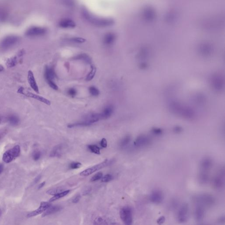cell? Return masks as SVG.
<instances>
[{
	"mask_svg": "<svg viewBox=\"0 0 225 225\" xmlns=\"http://www.w3.org/2000/svg\"><path fill=\"white\" fill-rule=\"evenodd\" d=\"M17 92L20 94L28 97L37 100L39 101L48 105H51V102L49 100L46 99L45 98L43 97L42 96H41L33 93L30 91H27L26 89H24L23 87H20V88H18L17 90Z\"/></svg>",
	"mask_w": 225,
	"mask_h": 225,
	"instance_id": "cell-7",
	"label": "cell"
},
{
	"mask_svg": "<svg viewBox=\"0 0 225 225\" xmlns=\"http://www.w3.org/2000/svg\"><path fill=\"white\" fill-rule=\"evenodd\" d=\"M46 32V30L45 28L34 26L28 29L26 31V34L29 37H36L45 35Z\"/></svg>",
	"mask_w": 225,
	"mask_h": 225,
	"instance_id": "cell-16",
	"label": "cell"
},
{
	"mask_svg": "<svg viewBox=\"0 0 225 225\" xmlns=\"http://www.w3.org/2000/svg\"><path fill=\"white\" fill-rule=\"evenodd\" d=\"M169 107L174 113L183 118L190 119L195 117V113L191 108L177 102L174 101L171 102L169 104Z\"/></svg>",
	"mask_w": 225,
	"mask_h": 225,
	"instance_id": "cell-1",
	"label": "cell"
},
{
	"mask_svg": "<svg viewBox=\"0 0 225 225\" xmlns=\"http://www.w3.org/2000/svg\"><path fill=\"white\" fill-rule=\"evenodd\" d=\"M102 177V173H98L95 174L92 177L91 179V182H95L96 181L99 180Z\"/></svg>",
	"mask_w": 225,
	"mask_h": 225,
	"instance_id": "cell-35",
	"label": "cell"
},
{
	"mask_svg": "<svg viewBox=\"0 0 225 225\" xmlns=\"http://www.w3.org/2000/svg\"><path fill=\"white\" fill-rule=\"evenodd\" d=\"M19 39L17 36L10 35L3 39L0 44V47L3 50H7L16 45Z\"/></svg>",
	"mask_w": 225,
	"mask_h": 225,
	"instance_id": "cell-10",
	"label": "cell"
},
{
	"mask_svg": "<svg viewBox=\"0 0 225 225\" xmlns=\"http://www.w3.org/2000/svg\"><path fill=\"white\" fill-rule=\"evenodd\" d=\"M151 142V139L149 136L145 135H140L134 141L133 146L136 149L143 148L150 145Z\"/></svg>",
	"mask_w": 225,
	"mask_h": 225,
	"instance_id": "cell-8",
	"label": "cell"
},
{
	"mask_svg": "<svg viewBox=\"0 0 225 225\" xmlns=\"http://www.w3.org/2000/svg\"><path fill=\"white\" fill-rule=\"evenodd\" d=\"M63 189L62 188H55L49 190L47 191V193L51 195H55L63 191Z\"/></svg>",
	"mask_w": 225,
	"mask_h": 225,
	"instance_id": "cell-32",
	"label": "cell"
},
{
	"mask_svg": "<svg viewBox=\"0 0 225 225\" xmlns=\"http://www.w3.org/2000/svg\"><path fill=\"white\" fill-rule=\"evenodd\" d=\"M61 209L62 207L60 206H51L45 212H44L42 217H45L49 215H52L56 212H59L61 210Z\"/></svg>",
	"mask_w": 225,
	"mask_h": 225,
	"instance_id": "cell-23",
	"label": "cell"
},
{
	"mask_svg": "<svg viewBox=\"0 0 225 225\" xmlns=\"http://www.w3.org/2000/svg\"><path fill=\"white\" fill-rule=\"evenodd\" d=\"M100 145L103 148H106L107 147V143L106 139L103 138L101 141Z\"/></svg>",
	"mask_w": 225,
	"mask_h": 225,
	"instance_id": "cell-42",
	"label": "cell"
},
{
	"mask_svg": "<svg viewBox=\"0 0 225 225\" xmlns=\"http://www.w3.org/2000/svg\"><path fill=\"white\" fill-rule=\"evenodd\" d=\"M25 54L23 50H21L14 56L8 59L6 62V65L8 68H12L16 66L19 62H21L22 57Z\"/></svg>",
	"mask_w": 225,
	"mask_h": 225,
	"instance_id": "cell-12",
	"label": "cell"
},
{
	"mask_svg": "<svg viewBox=\"0 0 225 225\" xmlns=\"http://www.w3.org/2000/svg\"><path fill=\"white\" fill-rule=\"evenodd\" d=\"M82 166V164L79 162H73L69 165V168L70 169H78L80 168Z\"/></svg>",
	"mask_w": 225,
	"mask_h": 225,
	"instance_id": "cell-39",
	"label": "cell"
},
{
	"mask_svg": "<svg viewBox=\"0 0 225 225\" xmlns=\"http://www.w3.org/2000/svg\"><path fill=\"white\" fill-rule=\"evenodd\" d=\"M149 200L154 204H160L164 199V196L162 192L159 190L153 191L149 196Z\"/></svg>",
	"mask_w": 225,
	"mask_h": 225,
	"instance_id": "cell-14",
	"label": "cell"
},
{
	"mask_svg": "<svg viewBox=\"0 0 225 225\" xmlns=\"http://www.w3.org/2000/svg\"><path fill=\"white\" fill-rule=\"evenodd\" d=\"M115 40V36L112 34H109L106 36L104 40V42L106 45H111L113 43Z\"/></svg>",
	"mask_w": 225,
	"mask_h": 225,
	"instance_id": "cell-30",
	"label": "cell"
},
{
	"mask_svg": "<svg viewBox=\"0 0 225 225\" xmlns=\"http://www.w3.org/2000/svg\"><path fill=\"white\" fill-rule=\"evenodd\" d=\"M7 121L11 125L16 126L20 122L19 117L15 114H10L7 117Z\"/></svg>",
	"mask_w": 225,
	"mask_h": 225,
	"instance_id": "cell-26",
	"label": "cell"
},
{
	"mask_svg": "<svg viewBox=\"0 0 225 225\" xmlns=\"http://www.w3.org/2000/svg\"><path fill=\"white\" fill-rule=\"evenodd\" d=\"M174 132H175V133H180L181 132L182 129L181 128H180V127H176V128L174 129Z\"/></svg>",
	"mask_w": 225,
	"mask_h": 225,
	"instance_id": "cell-48",
	"label": "cell"
},
{
	"mask_svg": "<svg viewBox=\"0 0 225 225\" xmlns=\"http://www.w3.org/2000/svg\"><path fill=\"white\" fill-rule=\"evenodd\" d=\"M4 70V67L2 64H0V72H2Z\"/></svg>",
	"mask_w": 225,
	"mask_h": 225,
	"instance_id": "cell-51",
	"label": "cell"
},
{
	"mask_svg": "<svg viewBox=\"0 0 225 225\" xmlns=\"http://www.w3.org/2000/svg\"><path fill=\"white\" fill-rule=\"evenodd\" d=\"M120 215L121 220L125 224H132L133 222V211L130 207L126 206L121 208Z\"/></svg>",
	"mask_w": 225,
	"mask_h": 225,
	"instance_id": "cell-9",
	"label": "cell"
},
{
	"mask_svg": "<svg viewBox=\"0 0 225 225\" xmlns=\"http://www.w3.org/2000/svg\"><path fill=\"white\" fill-rule=\"evenodd\" d=\"M165 217L162 216V217H160L159 219L157 220V223L158 224H162L164 222H165Z\"/></svg>",
	"mask_w": 225,
	"mask_h": 225,
	"instance_id": "cell-43",
	"label": "cell"
},
{
	"mask_svg": "<svg viewBox=\"0 0 225 225\" xmlns=\"http://www.w3.org/2000/svg\"><path fill=\"white\" fill-rule=\"evenodd\" d=\"M91 191V188L90 187L87 188L83 192V195H86L87 194H89Z\"/></svg>",
	"mask_w": 225,
	"mask_h": 225,
	"instance_id": "cell-46",
	"label": "cell"
},
{
	"mask_svg": "<svg viewBox=\"0 0 225 225\" xmlns=\"http://www.w3.org/2000/svg\"><path fill=\"white\" fill-rule=\"evenodd\" d=\"M4 170V166L2 164L0 163V174L2 173Z\"/></svg>",
	"mask_w": 225,
	"mask_h": 225,
	"instance_id": "cell-49",
	"label": "cell"
},
{
	"mask_svg": "<svg viewBox=\"0 0 225 225\" xmlns=\"http://www.w3.org/2000/svg\"><path fill=\"white\" fill-rule=\"evenodd\" d=\"M91 70L90 73L88 74L87 75L86 78V80L88 82L89 81H90L91 80H92L93 78H94L95 75L96 74V69L94 65H92L91 66Z\"/></svg>",
	"mask_w": 225,
	"mask_h": 225,
	"instance_id": "cell-31",
	"label": "cell"
},
{
	"mask_svg": "<svg viewBox=\"0 0 225 225\" xmlns=\"http://www.w3.org/2000/svg\"><path fill=\"white\" fill-rule=\"evenodd\" d=\"M60 26L62 27L65 28H73L75 26V24L74 22L69 20H64L60 22Z\"/></svg>",
	"mask_w": 225,
	"mask_h": 225,
	"instance_id": "cell-29",
	"label": "cell"
},
{
	"mask_svg": "<svg viewBox=\"0 0 225 225\" xmlns=\"http://www.w3.org/2000/svg\"><path fill=\"white\" fill-rule=\"evenodd\" d=\"M211 84L213 89L217 91L223 89L224 85V81L223 76L220 74H215L211 77Z\"/></svg>",
	"mask_w": 225,
	"mask_h": 225,
	"instance_id": "cell-11",
	"label": "cell"
},
{
	"mask_svg": "<svg viewBox=\"0 0 225 225\" xmlns=\"http://www.w3.org/2000/svg\"><path fill=\"white\" fill-rule=\"evenodd\" d=\"M72 40L74 42L78 43H83L85 42V39L81 38H75L72 39Z\"/></svg>",
	"mask_w": 225,
	"mask_h": 225,
	"instance_id": "cell-45",
	"label": "cell"
},
{
	"mask_svg": "<svg viewBox=\"0 0 225 225\" xmlns=\"http://www.w3.org/2000/svg\"><path fill=\"white\" fill-rule=\"evenodd\" d=\"M114 110V107L111 105L107 106L106 107H105L103 111L101 113L100 115L101 120L103 119H106L109 118L112 115Z\"/></svg>",
	"mask_w": 225,
	"mask_h": 225,
	"instance_id": "cell-21",
	"label": "cell"
},
{
	"mask_svg": "<svg viewBox=\"0 0 225 225\" xmlns=\"http://www.w3.org/2000/svg\"><path fill=\"white\" fill-rule=\"evenodd\" d=\"M189 217V207L186 203H184L180 207L177 214V219L180 223H185Z\"/></svg>",
	"mask_w": 225,
	"mask_h": 225,
	"instance_id": "cell-6",
	"label": "cell"
},
{
	"mask_svg": "<svg viewBox=\"0 0 225 225\" xmlns=\"http://www.w3.org/2000/svg\"><path fill=\"white\" fill-rule=\"evenodd\" d=\"M210 179V173L200 171L198 175V180L201 184H205L208 183Z\"/></svg>",
	"mask_w": 225,
	"mask_h": 225,
	"instance_id": "cell-22",
	"label": "cell"
},
{
	"mask_svg": "<svg viewBox=\"0 0 225 225\" xmlns=\"http://www.w3.org/2000/svg\"><path fill=\"white\" fill-rule=\"evenodd\" d=\"M81 196L80 195H77L75 197H74V199L72 200V202L74 203H77L80 201L81 199Z\"/></svg>",
	"mask_w": 225,
	"mask_h": 225,
	"instance_id": "cell-44",
	"label": "cell"
},
{
	"mask_svg": "<svg viewBox=\"0 0 225 225\" xmlns=\"http://www.w3.org/2000/svg\"><path fill=\"white\" fill-rule=\"evenodd\" d=\"M63 146L62 144L58 145L54 148L52 151L51 152L50 156L51 157H59L62 153Z\"/></svg>",
	"mask_w": 225,
	"mask_h": 225,
	"instance_id": "cell-24",
	"label": "cell"
},
{
	"mask_svg": "<svg viewBox=\"0 0 225 225\" xmlns=\"http://www.w3.org/2000/svg\"><path fill=\"white\" fill-rule=\"evenodd\" d=\"M7 13L3 9L0 8V20H4L6 18Z\"/></svg>",
	"mask_w": 225,
	"mask_h": 225,
	"instance_id": "cell-37",
	"label": "cell"
},
{
	"mask_svg": "<svg viewBox=\"0 0 225 225\" xmlns=\"http://www.w3.org/2000/svg\"><path fill=\"white\" fill-rule=\"evenodd\" d=\"M212 186L217 190H221L225 185L224 167H221L218 169L212 181Z\"/></svg>",
	"mask_w": 225,
	"mask_h": 225,
	"instance_id": "cell-3",
	"label": "cell"
},
{
	"mask_svg": "<svg viewBox=\"0 0 225 225\" xmlns=\"http://www.w3.org/2000/svg\"><path fill=\"white\" fill-rule=\"evenodd\" d=\"M88 148L93 153L96 154H100L99 148L97 146L95 145H89L88 146Z\"/></svg>",
	"mask_w": 225,
	"mask_h": 225,
	"instance_id": "cell-33",
	"label": "cell"
},
{
	"mask_svg": "<svg viewBox=\"0 0 225 225\" xmlns=\"http://www.w3.org/2000/svg\"><path fill=\"white\" fill-rule=\"evenodd\" d=\"M1 213H2V212H1V209H0V216H1Z\"/></svg>",
	"mask_w": 225,
	"mask_h": 225,
	"instance_id": "cell-52",
	"label": "cell"
},
{
	"mask_svg": "<svg viewBox=\"0 0 225 225\" xmlns=\"http://www.w3.org/2000/svg\"><path fill=\"white\" fill-rule=\"evenodd\" d=\"M41 156V152L39 151H36L33 153V158L35 161H37L40 159Z\"/></svg>",
	"mask_w": 225,
	"mask_h": 225,
	"instance_id": "cell-41",
	"label": "cell"
},
{
	"mask_svg": "<svg viewBox=\"0 0 225 225\" xmlns=\"http://www.w3.org/2000/svg\"><path fill=\"white\" fill-rule=\"evenodd\" d=\"M218 223H223L225 222V217H221L220 218H219L218 219Z\"/></svg>",
	"mask_w": 225,
	"mask_h": 225,
	"instance_id": "cell-47",
	"label": "cell"
},
{
	"mask_svg": "<svg viewBox=\"0 0 225 225\" xmlns=\"http://www.w3.org/2000/svg\"><path fill=\"white\" fill-rule=\"evenodd\" d=\"M20 152V149L19 146H15L4 153L2 157L3 160L5 163H10L19 156Z\"/></svg>",
	"mask_w": 225,
	"mask_h": 225,
	"instance_id": "cell-5",
	"label": "cell"
},
{
	"mask_svg": "<svg viewBox=\"0 0 225 225\" xmlns=\"http://www.w3.org/2000/svg\"><path fill=\"white\" fill-rule=\"evenodd\" d=\"M73 59L82 60L88 64H90L92 63V59L91 58L86 54H81L78 55L77 56L73 58Z\"/></svg>",
	"mask_w": 225,
	"mask_h": 225,
	"instance_id": "cell-25",
	"label": "cell"
},
{
	"mask_svg": "<svg viewBox=\"0 0 225 225\" xmlns=\"http://www.w3.org/2000/svg\"><path fill=\"white\" fill-rule=\"evenodd\" d=\"M116 223L110 218L105 217H99L96 218L94 222V225L115 224Z\"/></svg>",
	"mask_w": 225,
	"mask_h": 225,
	"instance_id": "cell-20",
	"label": "cell"
},
{
	"mask_svg": "<svg viewBox=\"0 0 225 225\" xmlns=\"http://www.w3.org/2000/svg\"><path fill=\"white\" fill-rule=\"evenodd\" d=\"M51 206V204L49 202H42L40 204V207L35 211L30 212L27 215V217L30 218V217H35L39 214H42L43 212H45Z\"/></svg>",
	"mask_w": 225,
	"mask_h": 225,
	"instance_id": "cell-17",
	"label": "cell"
},
{
	"mask_svg": "<svg viewBox=\"0 0 225 225\" xmlns=\"http://www.w3.org/2000/svg\"><path fill=\"white\" fill-rule=\"evenodd\" d=\"M112 176L109 174H107V175H105L103 177L102 179V182H103V183H107V182L110 181L111 180H112Z\"/></svg>",
	"mask_w": 225,
	"mask_h": 225,
	"instance_id": "cell-38",
	"label": "cell"
},
{
	"mask_svg": "<svg viewBox=\"0 0 225 225\" xmlns=\"http://www.w3.org/2000/svg\"><path fill=\"white\" fill-rule=\"evenodd\" d=\"M44 77L49 86L54 83L53 80L56 78V74L53 67L45 66L44 72Z\"/></svg>",
	"mask_w": 225,
	"mask_h": 225,
	"instance_id": "cell-13",
	"label": "cell"
},
{
	"mask_svg": "<svg viewBox=\"0 0 225 225\" xmlns=\"http://www.w3.org/2000/svg\"><path fill=\"white\" fill-rule=\"evenodd\" d=\"M193 200L196 204L201 205L204 208H211L216 203V199L214 196L209 193L196 195L193 197Z\"/></svg>",
	"mask_w": 225,
	"mask_h": 225,
	"instance_id": "cell-2",
	"label": "cell"
},
{
	"mask_svg": "<svg viewBox=\"0 0 225 225\" xmlns=\"http://www.w3.org/2000/svg\"><path fill=\"white\" fill-rule=\"evenodd\" d=\"M213 161L210 157H204L200 161V171L206 173H210L213 166Z\"/></svg>",
	"mask_w": 225,
	"mask_h": 225,
	"instance_id": "cell-15",
	"label": "cell"
},
{
	"mask_svg": "<svg viewBox=\"0 0 225 225\" xmlns=\"http://www.w3.org/2000/svg\"><path fill=\"white\" fill-rule=\"evenodd\" d=\"M113 162L112 160H109L108 159L105 160L104 161L97 164V165L92 166L91 168L86 169L84 170L80 174V175L82 176H88L91 174H93L95 172L98 171L100 169H103L105 167L108 166L109 165H111Z\"/></svg>",
	"mask_w": 225,
	"mask_h": 225,
	"instance_id": "cell-4",
	"label": "cell"
},
{
	"mask_svg": "<svg viewBox=\"0 0 225 225\" xmlns=\"http://www.w3.org/2000/svg\"><path fill=\"white\" fill-rule=\"evenodd\" d=\"M67 93L72 97H74L77 95V92L76 89L74 88H70L67 91Z\"/></svg>",
	"mask_w": 225,
	"mask_h": 225,
	"instance_id": "cell-40",
	"label": "cell"
},
{
	"mask_svg": "<svg viewBox=\"0 0 225 225\" xmlns=\"http://www.w3.org/2000/svg\"><path fill=\"white\" fill-rule=\"evenodd\" d=\"M27 80H28V83H29L31 88L37 93H39V87H38L36 80H35L34 74L31 70H29L28 72Z\"/></svg>",
	"mask_w": 225,
	"mask_h": 225,
	"instance_id": "cell-19",
	"label": "cell"
},
{
	"mask_svg": "<svg viewBox=\"0 0 225 225\" xmlns=\"http://www.w3.org/2000/svg\"><path fill=\"white\" fill-rule=\"evenodd\" d=\"M90 93L94 96H97L99 94V91L94 86H91L89 89Z\"/></svg>",
	"mask_w": 225,
	"mask_h": 225,
	"instance_id": "cell-34",
	"label": "cell"
},
{
	"mask_svg": "<svg viewBox=\"0 0 225 225\" xmlns=\"http://www.w3.org/2000/svg\"><path fill=\"white\" fill-rule=\"evenodd\" d=\"M45 182H43V183H42L40 184L39 186V189H40L42 188L44 186H45Z\"/></svg>",
	"mask_w": 225,
	"mask_h": 225,
	"instance_id": "cell-50",
	"label": "cell"
},
{
	"mask_svg": "<svg viewBox=\"0 0 225 225\" xmlns=\"http://www.w3.org/2000/svg\"><path fill=\"white\" fill-rule=\"evenodd\" d=\"M131 138L130 136H126L124 138L121 139L120 142L119 146L121 148H124L126 147L129 144L131 141Z\"/></svg>",
	"mask_w": 225,
	"mask_h": 225,
	"instance_id": "cell-28",
	"label": "cell"
},
{
	"mask_svg": "<svg viewBox=\"0 0 225 225\" xmlns=\"http://www.w3.org/2000/svg\"><path fill=\"white\" fill-rule=\"evenodd\" d=\"M1 117H0V123H1Z\"/></svg>",
	"mask_w": 225,
	"mask_h": 225,
	"instance_id": "cell-53",
	"label": "cell"
},
{
	"mask_svg": "<svg viewBox=\"0 0 225 225\" xmlns=\"http://www.w3.org/2000/svg\"><path fill=\"white\" fill-rule=\"evenodd\" d=\"M163 130L159 128H154L152 130L153 134L156 136H160L163 134Z\"/></svg>",
	"mask_w": 225,
	"mask_h": 225,
	"instance_id": "cell-36",
	"label": "cell"
},
{
	"mask_svg": "<svg viewBox=\"0 0 225 225\" xmlns=\"http://www.w3.org/2000/svg\"><path fill=\"white\" fill-rule=\"evenodd\" d=\"M205 209L201 205L196 204L194 212V218L196 222L200 223L203 222L205 215Z\"/></svg>",
	"mask_w": 225,
	"mask_h": 225,
	"instance_id": "cell-18",
	"label": "cell"
},
{
	"mask_svg": "<svg viewBox=\"0 0 225 225\" xmlns=\"http://www.w3.org/2000/svg\"><path fill=\"white\" fill-rule=\"evenodd\" d=\"M69 192H70V190H67L63 191L62 192L58 193L56 195H54L53 197H52V198L50 199L49 202H53V201H55L57 200H58L60 199L61 198L64 197V196L67 195L69 193Z\"/></svg>",
	"mask_w": 225,
	"mask_h": 225,
	"instance_id": "cell-27",
	"label": "cell"
}]
</instances>
